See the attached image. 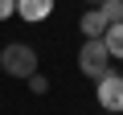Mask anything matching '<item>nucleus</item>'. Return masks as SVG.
<instances>
[{"mask_svg":"<svg viewBox=\"0 0 123 115\" xmlns=\"http://www.w3.org/2000/svg\"><path fill=\"white\" fill-rule=\"evenodd\" d=\"M0 70H4L8 78H29V74L37 70V53H33V45H25V41H8L4 49H0Z\"/></svg>","mask_w":123,"mask_h":115,"instance_id":"f257e3e1","label":"nucleus"},{"mask_svg":"<svg viewBox=\"0 0 123 115\" xmlns=\"http://www.w3.org/2000/svg\"><path fill=\"white\" fill-rule=\"evenodd\" d=\"M78 70H82L86 78H103V74L111 70V49H107L103 37H86V41H82V49H78Z\"/></svg>","mask_w":123,"mask_h":115,"instance_id":"f03ea898","label":"nucleus"},{"mask_svg":"<svg viewBox=\"0 0 123 115\" xmlns=\"http://www.w3.org/2000/svg\"><path fill=\"white\" fill-rule=\"evenodd\" d=\"M98 86H94V95H98V107L103 111H111V115H119L123 111V74H115V70H107L103 78H94Z\"/></svg>","mask_w":123,"mask_h":115,"instance_id":"7ed1b4c3","label":"nucleus"},{"mask_svg":"<svg viewBox=\"0 0 123 115\" xmlns=\"http://www.w3.org/2000/svg\"><path fill=\"white\" fill-rule=\"evenodd\" d=\"M49 13H53V0H17V17L29 21V25L33 21H45Z\"/></svg>","mask_w":123,"mask_h":115,"instance_id":"20e7f679","label":"nucleus"},{"mask_svg":"<svg viewBox=\"0 0 123 115\" xmlns=\"http://www.w3.org/2000/svg\"><path fill=\"white\" fill-rule=\"evenodd\" d=\"M107 25H111V21L103 17V8H86V13L78 17V29H82L86 37H103V33H107Z\"/></svg>","mask_w":123,"mask_h":115,"instance_id":"39448f33","label":"nucleus"},{"mask_svg":"<svg viewBox=\"0 0 123 115\" xmlns=\"http://www.w3.org/2000/svg\"><path fill=\"white\" fill-rule=\"evenodd\" d=\"M103 41H107L111 58H119V62H123V21H111L107 33H103Z\"/></svg>","mask_w":123,"mask_h":115,"instance_id":"423d86ee","label":"nucleus"},{"mask_svg":"<svg viewBox=\"0 0 123 115\" xmlns=\"http://www.w3.org/2000/svg\"><path fill=\"white\" fill-rule=\"evenodd\" d=\"M25 82H29V90H33V95H49V78H45L41 70H33Z\"/></svg>","mask_w":123,"mask_h":115,"instance_id":"0eeeda50","label":"nucleus"},{"mask_svg":"<svg viewBox=\"0 0 123 115\" xmlns=\"http://www.w3.org/2000/svg\"><path fill=\"white\" fill-rule=\"evenodd\" d=\"M98 8H103V17H107V21H123V0H103Z\"/></svg>","mask_w":123,"mask_h":115,"instance_id":"6e6552de","label":"nucleus"},{"mask_svg":"<svg viewBox=\"0 0 123 115\" xmlns=\"http://www.w3.org/2000/svg\"><path fill=\"white\" fill-rule=\"evenodd\" d=\"M12 13H17V0H0V21H8Z\"/></svg>","mask_w":123,"mask_h":115,"instance_id":"1a4fd4ad","label":"nucleus"},{"mask_svg":"<svg viewBox=\"0 0 123 115\" xmlns=\"http://www.w3.org/2000/svg\"><path fill=\"white\" fill-rule=\"evenodd\" d=\"M86 4H90V8H98V4H103V0H86Z\"/></svg>","mask_w":123,"mask_h":115,"instance_id":"9d476101","label":"nucleus"}]
</instances>
